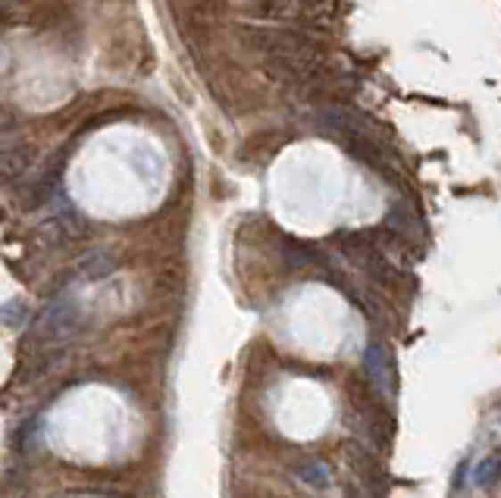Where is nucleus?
<instances>
[{"label":"nucleus","instance_id":"1","mask_svg":"<svg viewBox=\"0 0 501 498\" xmlns=\"http://www.w3.org/2000/svg\"><path fill=\"white\" fill-rule=\"evenodd\" d=\"M364 364H366V377H370V383L376 386L382 395H392V389H395V370H392V358H389L386 348L373 345L370 352H366Z\"/></svg>","mask_w":501,"mask_h":498},{"label":"nucleus","instance_id":"2","mask_svg":"<svg viewBox=\"0 0 501 498\" xmlns=\"http://www.w3.org/2000/svg\"><path fill=\"white\" fill-rule=\"evenodd\" d=\"M47 339H66L72 329H76V313L70 304H57L45 313V323H41Z\"/></svg>","mask_w":501,"mask_h":498},{"label":"nucleus","instance_id":"3","mask_svg":"<svg viewBox=\"0 0 501 498\" xmlns=\"http://www.w3.org/2000/svg\"><path fill=\"white\" fill-rule=\"evenodd\" d=\"M473 486L476 489H495V486H498V458H495V454H486V458L476 461Z\"/></svg>","mask_w":501,"mask_h":498},{"label":"nucleus","instance_id":"4","mask_svg":"<svg viewBox=\"0 0 501 498\" xmlns=\"http://www.w3.org/2000/svg\"><path fill=\"white\" fill-rule=\"evenodd\" d=\"M298 477L304 479L308 486H314V489H329V467L323 464V461H304L301 467H298Z\"/></svg>","mask_w":501,"mask_h":498}]
</instances>
